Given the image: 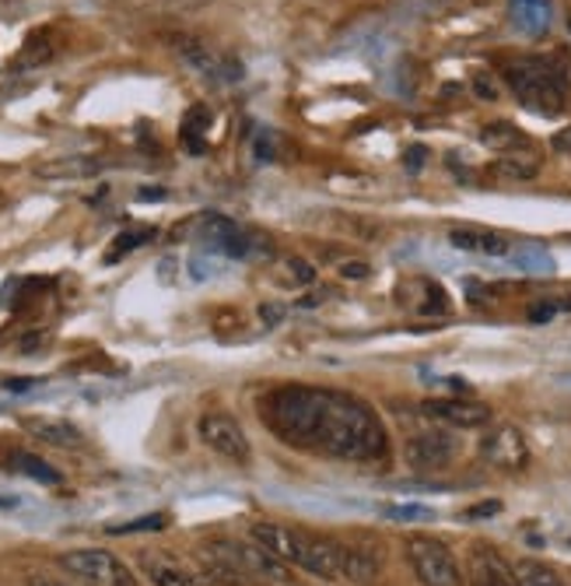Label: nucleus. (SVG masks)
<instances>
[{"mask_svg": "<svg viewBox=\"0 0 571 586\" xmlns=\"http://www.w3.org/2000/svg\"><path fill=\"white\" fill-rule=\"evenodd\" d=\"M169 523L165 512H151V517H137L130 523H119V527H110V534H140V530H162Z\"/></svg>", "mask_w": 571, "mask_h": 586, "instance_id": "b1692460", "label": "nucleus"}, {"mask_svg": "<svg viewBox=\"0 0 571 586\" xmlns=\"http://www.w3.org/2000/svg\"><path fill=\"white\" fill-rule=\"evenodd\" d=\"M35 386V380H8V390H28Z\"/></svg>", "mask_w": 571, "mask_h": 586, "instance_id": "f704fd0d", "label": "nucleus"}, {"mask_svg": "<svg viewBox=\"0 0 571 586\" xmlns=\"http://www.w3.org/2000/svg\"><path fill=\"white\" fill-rule=\"evenodd\" d=\"M480 457L498 471H523L529 464V447L515 425H498L480 439Z\"/></svg>", "mask_w": 571, "mask_h": 586, "instance_id": "6e6552de", "label": "nucleus"}, {"mask_svg": "<svg viewBox=\"0 0 571 586\" xmlns=\"http://www.w3.org/2000/svg\"><path fill=\"white\" fill-rule=\"evenodd\" d=\"M389 517H400V520H410V517H427V509H418V506H400V509H389Z\"/></svg>", "mask_w": 571, "mask_h": 586, "instance_id": "2f4dec72", "label": "nucleus"}, {"mask_svg": "<svg viewBox=\"0 0 571 586\" xmlns=\"http://www.w3.org/2000/svg\"><path fill=\"white\" fill-rule=\"evenodd\" d=\"M25 586H78V579H64V576H49V573H28Z\"/></svg>", "mask_w": 571, "mask_h": 586, "instance_id": "bb28decb", "label": "nucleus"}, {"mask_svg": "<svg viewBox=\"0 0 571 586\" xmlns=\"http://www.w3.org/2000/svg\"><path fill=\"white\" fill-rule=\"evenodd\" d=\"M140 573H145L155 586H210V579L204 573L190 570L180 559H169V555H155V552H145L137 559Z\"/></svg>", "mask_w": 571, "mask_h": 586, "instance_id": "9b49d317", "label": "nucleus"}, {"mask_svg": "<svg viewBox=\"0 0 571 586\" xmlns=\"http://www.w3.org/2000/svg\"><path fill=\"white\" fill-rule=\"evenodd\" d=\"M35 172H39L43 180H81V176H95L99 162H95V158L75 155V158H60V162H46Z\"/></svg>", "mask_w": 571, "mask_h": 586, "instance_id": "412c9836", "label": "nucleus"}, {"mask_svg": "<svg viewBox=\"0 0 571 586\" xmlns=\"http://www.w3.org/2000/svg\"><path fill=\"white\" fill-rule=\"evenodd\" d=\"M49 57V46L43 43V35H32L28 46H25V57H22V67L25 64H43Z\"/></svg>", "mask_w": 571, "mask_h": 586, "instance_id": "a878e982", "label": "nucleus"}, {"mask_svg": "<svg viewBox=\"0 0 571 586\" xmlns=\"http://www.w3.org/2000/svg\"><path fill=\"white\" fill-rule=\"evenodd\" d=\"M207 131H210V113H207V105H193V110L183 116V148L190 155H204L207 151Z\"/></svg>", "mask_w": 571, "mask_h": 586, "instance_id": "6ab92c4d", "label": "nucleus"}, {"mask_svg": "<svg viewBox=\"0 0 571 586\" xmlns=\"http://www.w3.org/2000/svg\"><path fill=\"white\" fill-rule=\"evenodd\" d=\"M196 432H201L204 447L214 450L218 457L231 460V464H249L253 460V447H249V436L242 432V425L225 415V412H207L196 425Z\"/></svg>", "mask_w": 571, "mask_h": 586, "instance_id": "423d86ee", "label": "nucleus"}, {"mask_svg": "<svg viewBox=\"0 0 571 586\" xmlns=\"http://www.w3.org/2000/svg\"><path fill=\"white\" fill-rule=\"evenodd\" d=\"M494 172H498V176H505V180H533V176L540 172V155L533 151V148L505 151V155H498Z\"/></svg>", "mask_w": 571, "mask_h": 586, "instance_id": "a211bd4d", "label": "nucleus"}, {"mask_svg": "<svg viewBox=\"0 0 571 586\" xmlns=\"http://www.w3.org/2000/svg\"><path fill=\"white\" fill-rule=\"evenodd\" d=\"M473 92L480 95V99H488V102H494L498 99V84L488 78V75H477L473 78Z\"/></svg>", "mask_w": 571, "mask_h": 586, "instance_id": "c85d7f7f", "label": "nucleus"}, {"mask_svg": "<svg viewBox=\"0 0 571 586\" xmlns=\"http://www.w3.org/2000/svg\"><path fill=\"white\" fill-rule=\"evenodd\" d=\"M284 268H288V274H292L295 285H309V281L316 278V271L309 268L306 260H298V257H288V260H284Z\"/></svg>", "mask_w": 571, "mask_h": 586, "instance_id": "393cba45", "label": "nucleus"}, {"mask_svg": "<svg viewBox=\"0 0 571 586\" xmlns=\"http://www.w3.org/2000/svg\"><path fill=\"white\" fill-rule=\"evenodd\" d=\"M249 538L263 544L266 552L277 555L284 565H298L316 579H341L344 544L327 534H316L309 527H292L277 520H253L249 523Z\"/></svg>", "mask_w": 571, "mask_h": 586, "instance_id": "f03ea898", "label": "nucleus"}, {"mask_svg": "<svg viewBox=\"0 0 571 586\" xmlns=\"http://www.w3.org/2000/svg\"><path fill=\"white\" fill-rule=\"evenodd\" d=\"M550 0H509V22L529 40H540L550 29Z\"/></svg>", "mask_w": 571, "mask_h": 586, "instance_id": "2eb2a0df", "label": "nucleus"}, {"mask_svg": "<svg viewBox=\"0 0 571 586\" xmlns=\"http://www.w3.org/2000/svg\"><path fill=\"white\" fill-rule=\"evenodd\" d=\"M421 412L427 418L442 421L445 429H484L491 421V407L480 401H462V397H435L424 401Z\"/></svg>", "mask_w": 571, "mask_h": 586, "instance_id": "1a4fd4ad", "label": "nucleus"}, {"mask_svg": "<svg viewBox=\"0 0 571 586\" xmlns=\"http://www.w3.org/2000/svg\"><path fill=\"white\" fill-rule=\"evenodd\" d=\"M449 243L456 250L480 253V257H509L512 253V239L502 233H488V228H453Z\"/></svg>", "mask_w": 571, "mask_h": 586, "instance_id": "4468645a", "label": "nucleus"}, {"mask_svg": "<svg viewBox=\"0 0 571 586\" xmlns=\"http://www.w3.org/2000/svg\"><path fill=\"white\" fill-rule=\"evenodd\" d=\"M11 467H14L18 474L35 477V482H43V485H60V471L46 467L43 460L32 457V453H14V457H11Z\"/></svg>", "mask_w": 571, "mask_h": 586, "instance_id": "4be33fe9", "label": "nucleus"}, {"mask_svg": "<svg viewBox=\"0 0 571 586\" xmlns=\"http://www.w3.org/2000/svg\"><path fill=\"white\" fill-rule=\"evenodd\" d=\"M558 302H540V306H533L529 309V324H550V319L558 316Z\"/></svg>", "mask_w": 571, "mask_h": 586, "instance_id": "cd10ccee", "label": "nucleus"}, {"mask_svg": "<svg viewBox=\"0 0 571 586\" xmlns=\"http://www.w3.org/2000/svg\"><path fill=\"white\" fill-rule=\"evenodd\" d=\"M256 155L263 158V162L277 158V155H274V137H271V134H260V137H256Z\"/></svg>", "mask_w": 571, "mask_h": 586, "instance_id": "c756f323", "label": "nucleus"}, {"mask_svg": "<svg viewBox=\"0 0 571 586\" xmlns=\"http://www.w3.org/2000/svg\"><path fill=\"white\" fill-rule=\"evenodd\" d=\"M183 60L190 64V67H196L201 75H207V78H218V81H236L239 75H242V67L236 64V60H228V57H218L207 43H201V40H186L183 43Z\"/></svg>", "mask_w": 571, "mask_h": 586, "instance_id": "ddd939ff", "label": "nucleus"}, {"mask_svg": "<svg viewBox=\"0 0 571 586\" xmlns=\"http://www.w3.org/2000/svg\"><path fill=\"white\" fill-rule=\"evenodd\" d=\"M22 429L32 432L46 447H57V450H78L84 447V432L78 429L75 421L67 418H49V415H28L22 418Z\"/></svg>", "mask_w": 571, "mask_h": 586, "instance_id": "f8f14e48", "label": "nucleus"}, {"mask_svg": "<svg viewBox=\"0 0 571 586\" xmlns=\"http://www.w3.org/2000/svg\"><path fill=\"white\" fill-rule=\"evenodd\" d=\"M459 439L449 429H427L407 439V464L414 471H442L459 457Z\"/></svg>", "mask_w": 571, "mask_h": 586, "instance_id": "0eeeda50", "label": "nucleus"}, {"mask_svg": "<svg viewBox=\"0 0 571 586\" xmlns=\"http://www.w3.org/2000/svg\"><path fill=\"white\" fill-rule=\"evenodd\" d=\"M341 274L344 278H368V263H344V268H341Z\"/></svg>", "mask_w": 571, "mask_h": 586, "instance_id": "473e14b6", "label": "nucleus"}, {"mask_svg": "<svg viewBox=\"0 0 571 586\" xmlns=\"http://www.w3.org/2000/svg\"><path fill=\"white\" fill-rule=\"evenodd\" d=\"M480 140L491 148V151H498V155H505V151H523V148H529V137L515 127V123H509V120H498V123H488L484 131H480Z\"/></svg>", "mask_w": 571, "mask_h": 586, "instance_id": "f3484780", "label": "nucleus"}, {"mask_svg": "<svg viewBox=\"0 0 571 586\" xmlns=\"http://www.w3.org/2000/svg\"><path fill=\"white\" fill-rule=\"evenodd\" d=\"M260 421L277 442L344 464H386L389 432L368 401L330 386L284 383L260 397Z\"/></svg>", "mask_w": 571, "mask_h": 586, "instance_id": "f257e3e1", "label": "nucleus"}, {"mask_svg": "<svg viewBox=\"0 0 571 586\" xmlns=\"http://www.w3.org/2000/svg\"><path fill=\"white\" fill-rule=\"evenodd\" d=\"M260 316L266 319V324H277V319L284 316V309H281V306H263V309H260Z\"/></svg>", "mask_w": 571, "mask_h": 586, "instance_id": "72a5a7b5", "label": "nucleus"}, {"mask_svg": "<svg viewBox=\"0 0 571 586\" xmlns=\"http://www.w3.org/2000/svg\"><path fill=\"white\" fill-rule=\"evenodd\" d=\"M505 81L526 110L540 116H558L568 105V78L564 70L547 57H526L505 67Z\"/></svg>", "mask_w": 571, "mask_h": 586, "instance_id": "7ed1b4c3", "label": "nucleus"}, {"mask_svg": "<svg viewBox=\"0 0 571 586\" xmlns=\"http://www.w3.org/2000/svg\"><path fill=\"white\" fill-rule=\"evenodd\" d=\"M151 236H155V228H148V225H145V228H127V233H119V236H116L113 250L105 253V260L113 263V260H119V257H127L130 250H137V246H145Z\"/></svg>", "mask_w": 571, "mask_h": 586, "instance_id": "5701e85b", "label": "nucleus"}, {"mask_svg": "<svg viewBox=\"0 0 571 586\" xmlns=\"http://www.w3.org/2000/svg\"><path fill=\"white\" fill-rule=\"evenodd\" d=\"M515 570V579H519V586H568L564 576L555 570V565H547L540 559H519L512 565Z\"/></svg>", "mask_w": 571, "mask_h": 586, "instance_id": "aec40b11", "label": "nucleus"}, {"mask_svg": "<svg viewBox=\"0 0 571 586\" xmlns=\"http://www.w3.org/2000/svg\"><path fill=\"white\" fill-rule=\"evenodd\" d=\"M379 552H372V548H347L344 544V562H341V576L351 579V583H358V586H372L379 576Z\"/></svg>", "mask_w": 571, "mask_h": 586, "instance_id": "dca6fc26", "label": "nucleus"}, {"mask_svg": "<svg viewBox=\"0 0 571 586\" xmlns=\"http://www.w3.org/2000/svg\"><path fill=\"white\" fill-rule=\"evenodd\" d=\"M467 579L470 586H519L515 570L491 544H473L470 562H467Z\"/></svg>", "mask_w": 571, "mask_h": 586, "instance_id": "9d476101", "label": "nucleus"}, {"mask_svg": "<svg viewBox=\"0 0 571 586\" xmlns=\"http://www.w3.org/2000/svg\"><path fill=\"white\" fill-rule=\"evenodd\" d=\"M407 559L421 586H462V570L453 555V548L442 544L438 538H424V534L410 538Z\"/></svg>", "mask_w": 571, "mask_h": 586, "instance_id": "39448f33", "label": "nucleus"}, {"mask_svg": "<svg viewBox=\"0 0 571 586\" xmlns=\"http://www.w3.org/2000/svg\"><path fill=\"white\" fill-rule=\"evenodd\" d=\"M60 565L81 586H137L130 565L113 552H105V548H75V552L60 555Z\"/></svg>", "mask_w": 571, "mask_h": 586, "instance_id": "20e7f679", "label": "nucleus"}, {"mask_svg": "<svg viewBox=\"0 0 571 586\" xmlns=\"http://www.w3.org/2000/svg\"><path fill=\"white\" fill-rule=\"evenodd\" d=\"M498 509H502V503H480V506L467 509V517H470V520H477V517H494Z\"/></svg>", "mask_w": 571, "mask_h": 586, "instance_id": "7c9ffc66", "label": "nucleus"}]
</instances>
